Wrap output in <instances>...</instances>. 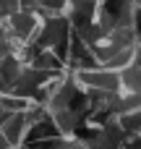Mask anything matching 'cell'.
<instances>
[{
    "label": "cell",
    "mask_w": 141,
    "mask_h": 149,
    "mask_svg": "<svg viewBox=\"0 0 141 149\" xmlns=\"http://www.w3.org/2000/svg\"><path fill=\"white\" fill-rule=\"evenodd\" d=\"M3 131V136L10 141V147L21 149L24 147V141H26V131H29V120H26V115L24 113H13V118L0 128Z\"/></svg>",
    "instance_id": "cell-1"
},
{
    "label": "cell",
    "mask_w": 141,
    "mask_h": 149,
    "mask_svg": "<svg viewBox=\"0 0 141 149\" xmlns=\"http://www.w3.org/2000/svg\"><path fill=\"white\" fill-rule=\"evenodd\" d=\"M139 47V45H136ZM136 47H126V50H118L107 63H105V68H110V71H126L128 65H133V55H136Z\"/></svg>",
    "instance_id": "cell-2"
},
{
    "label": "cell",
    "mask_w": 141,
    "mask_h": 149,
    "mask_svg": "<svg viewBox=\"0 0 141 149\" xmlns=\"http://www.w3.org/2000/svg\"><path fill=\"white\" fill-rule=\"evenodd\" d=\"M0 149H16V147H10V141L3 136V131H0Z\"/></svg>",
    "instance_id": "cell-3"
}]
</instances>
